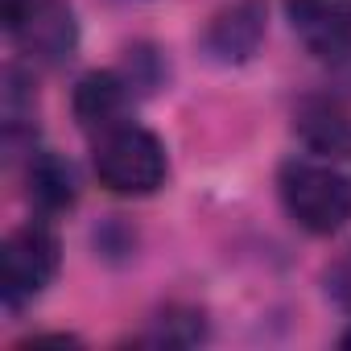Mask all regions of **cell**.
<instances>
[{"mask_svg":"<svg viewBox=\"0 0 351 351\" xmlns=\"http://www.w3.org/2000/svg\"><path fill=\"white\" fill-rule=\"evenodd\" d=\"M265 38V5L261 0H232L228 9H219L203 34V50L211 62L240 66L261 50Z\"/></svg>","mask_w":351,"mask_h":351,"instance_id":"obj_5","label":"cell"},{"mask_svg":"<svg viewBox=\"0 0 351 351\" xmlns=\"http://www.w3.org/2000/svg\"><path fill=\"white\" fill-rule=\"evenodd\" d=\"M62 265V244L46 219H29L25 228L9 232L0 244V293L9 310L29 306Z\"/></svg>","mask_w":351,"mask_h":351,"instance_id":"obj_3","label":"cell"},{"mask_svg":"<svg viewBox=\"0 0 351 351\" xmlns=\"http://www.w3.org/2000/svg\"><path fill=\"white\" fill-rule=\"evenodd\" d=\"M326 298H330L343 314H351V248L326 269Z\"/></svg>","mask_w":351,"mask_h":351,"instance_id":"obj_11","label":"cell"},{"mask_svg":"<svg viewBox=\"0 0 351 351\" xmlns=\"http://www.w3.org/2000/svg\"><path fill=\"white\" fill-rule=\"evenodd\" d=\"M34 5H38V0H0V17H5V25L13 29V25H17Z\"/></svg>","mask_w":351,"mask_h":351,"instance_id":"obj_12","label":"cell"},{"mask_svg":"<svg viewBox=\"0 0 351 351\" xmlns=\"http://www.w3.org/2000/svg\"><path fill=\"white\" fill-rule=\"evenodd\" d=\"M75 195H79L75 191V169L54 153H34V161H29V199H34V207L54 215V211H66L75 203Z\"/></svg>","mask_w":351,"mask_h":351,"instance_id":"obj_9","label":"cell"},{"mask_svg":"<svg viewBox=\"0 0 351 351\" xmlns=\"http://www.w3.org/2000/svg\"><path fill=\"white\" fill-rule=\"evenodd\" d=\"M207 330H203V314L199 310H186V306H169L157 322V330L145 335V343H165V347H191L199 343Z\"/></svg>","mask_w":351,"mask_h":351,"instance_id":"obj_10","label":"cell"},{"mask_svg":"<svg viewBox=\"0 0 351 351\" xmlns=\"http://www.w3.org/2000/svg\"><path fill=\"white\" fill-rule=\"evenodd\" d=\"M128 79H120L116 71H95L75 87V120L87 132H104L112 124L124 120L128 108Z\"/></svg>","mask_w":351,"mask_h":351,"instance_id":"obj_7","label":"cell"},{"mask_svg":"<svg viewBox=\"0 0 351 351\" xmlns=\"http://www.w3.org/2000/svg\"><path fill=\"white\" fill-rule=\"evenodd\" d=\"M21 50L34 58V62H46V66H58L75 54L79 46V29H75V13L62 5V0H38V5L9 29Z\"/></svg>","mask_w":351,"mask_h":351,"instance_id":"obj_6","label":"cell"},{"mask_svg":"<svg viewBox=\"0 0 351 351\" xmlns=\"http://www.w3.org/2000/svg\"><path fill=\"white\" fill-rule=\"evenodd\" d=\"M91 161H95L99 186L120 195V199H145V195L161 191L165 173H169L165 145L132 120H120V124L95 132Z\"/></svg>","mask_w":351,"mask_h":351,"instance_id":"obj_1","label":"cell"},{"mask_svg":"<svg viewBox=\"0 0 351 351\" xmlns=\"http://www.w3.org/2000/svg\"><path fill=\"white\" fill-rule=\"evenodd\" d=\"M298 132L314 153H347L351 149V120L330 99H306L298 108Z\"/></svg>","mask_w":351,"mask_h":351,"instance_id":"obj_8","label":"cell"},{"mask_svg":"<svg viewBox=\"0 0 351 351\" xmlns=\"http://www.w3.org/2000/svg\"><path fill=\"white\" fill-rule=\"evenodd\" d=\"M285 17L314 58L339 62L351 54V0H285Z\"/></svg>","mask_w":351,"mask_h":351,"instance_id":"obj_4","label":"cell"},{"mask_svg":"<svg viewBox=\"0 0 351 351\" xmlns=\"http://www.w3.org/2000/svg\"><path fill=\"white\" fill-rule=\"evenodd\" d=\"M277 191L289 219L310 236H335L351 223V178L326 161H285Z\"/></svg>","mask_w":351,"mask_h":351,"instance_id":"obj_2","label":"cell"},{"mask_svg":"<svg viewBox=\"0 0 351 351\" xmlns=\"http://www.w3.org/2000/svg\"><path fill=\"white\" fill-rule=\"evenodd\" d=\"M339 343H343V347H347V351H351V330H347V335H343V339H339Z\"/></svg>","mask_w":351,"mask_h":351,"instance_id":"obj_13","label":"cell"}]
</instances>
